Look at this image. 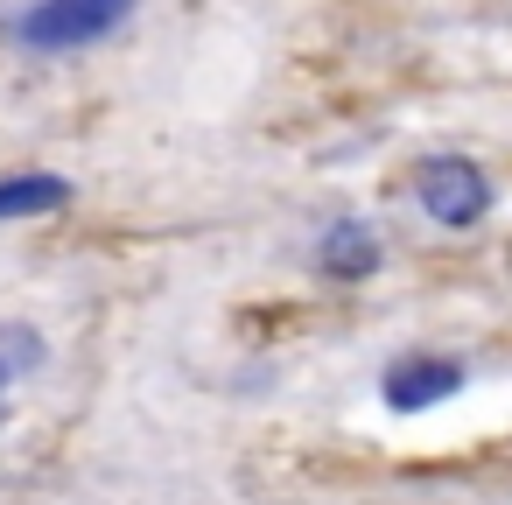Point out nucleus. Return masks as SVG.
I'll return each mask as SVG.
<instances>
[{"label":"nucleus","instance_id":"1","mask_svg":"<svg viewBox=\"0 0 512 505\" xmlns=\"http://www.w3.org/2000/svg\"><path fill=\"white\" fill-rule=\"evenodd\" d=\"M134 8L141 0H22L0 36L22 57H78V50L113 43L134 22Z\"/></svg>","mask_w":512,"mask_h":505},{"label":"nucleus","instance_id":"2","mask_svg":"<svg viewBox=\"0 0 512 505\" xmlns=\"http://www.w3.org/2000/svg\"><path fill=\"white\" fill-rule=\"evenodd\" d=\"M498 204V183L470 162V155H428L414 169V211L442 232H477Z\"/></svg>","mask_w":512,"mask_h":505},{"label":"nucleus","instance_id":"3","mask_svg":"<svg viewBox=\"0 0 512 505\" xmlns=\"http://www.w3.org/2000/svg\"><path fill=\"white\" fill-rule=\"evenodd\" d=\"M470 386V365L463 358H442V351H400L386 372H379V400L393 414H428L442 400H456Z\"/></svg>","mask_w":512,"mask_h":505},{"label":"nucleus","instance_id":"4","mask_svg":"<svg viewBox=\"0 0 512 505\" xmlns=\"http://www.w3.org/2000/svg\"><path fill=\"white\" fill-rule=\"evenodd\" d=\"M316 274H330V281H372L379 274V260H386V246H379V232L365 225V218H330L323 232H316Z\"/></svg>","mask_w":512,"mask_h":505},{"label":"nucleus","instance_id":"5","mask_svg":"<svg viewBox=\"0 0 512 505\" xmlns=\"http://www.w3.org/2000/svg\"><path fill=\"white\" fill-rule=\"evenodd\" d=\"M78 190L64 183V176H50V169H8L0 176V225H22V218H50V211H64Z\"/></svg>","mask_w":512,"mask_h":505},{"label":"nucleus","instance_id":"6","mask_svg":"<svg viewBox=\"0 0 512 505\" xmlns=\"http://www.w3.org/2000/svg\"><path fill=\"white\" fill-rule=\"evenodd\" d=\"M0 337H8V330H0ZM36 358H43V351L29 344V330H15V344H0V393H8V379H15V372H29Z\"/></svg>","mask_w":512,"mask_h":505}]
</instances>
